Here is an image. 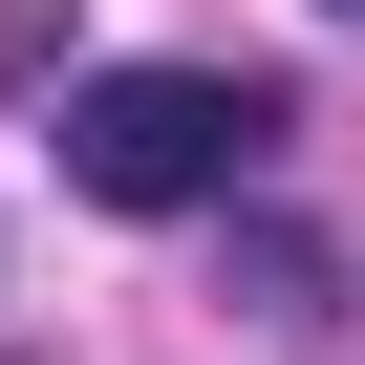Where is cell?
I'll return each mask as SVG.
<instances>
[{
  "instance_id": "cell-1",
  "label": "cell",
  "mask_w": 365,
  "mask_h": 365,
  "mask_svg": "<svg viewBox=\"0 0 365 365\" xmlns=\"http://www.w3.org/2000/svg\"><path fill=\"white\" fill-rule=\"evenodd\" d=\"M279 86L258 65H86L65 86V194H108V215H237L258 172H279Z\"/></svg>"
},
{
  "instance_id": "cell-2",
  "label": "cell",
  "mask_w": 365,
  "mask_h": 365,
  "mask_svg": "<svg viewBox=\"0 0 365 365\" xmlns=\"http://www.w3.org/2000/svg\"><path fill=\"white\" fill-rule=\"evenodd\" d=\"M322 22H365V0H322Z\"/></svg>"
}]
</instances>
